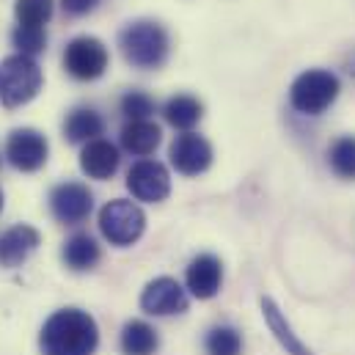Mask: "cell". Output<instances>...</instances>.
I'll return each instance as SVG.
<instances>
[{"mask_svg":"<svg viewBox=\"0 0 355 355\" xmlns=\"http://www.w3.org/2000/svg\"><path fill=\"white\" fill-rule=\"evenodd\" d=\"M39 345L44 355H94L99 328L89 311L61 309L44 322Z\"/></svg>","mask_w":355,"mask_h":355,"instance_id":"obj_1","label":"cell"},{"mask_svg":"<svg viewBox=\"0 0 355 355\" xmlns=\"http://www.w3.org/2000/svg\"><path fill=\"white\" fill-rule=\"evenodd\" d=\"M119 47L127 64L138 69H157L168 58V33L155 19H138L119 33Z\"/></svg>","mask_w":355,"mask_h":355,"instance_id":"obj_2","label":"cell"},{"mask_svg":"<svg viewBox=\"0 0 355 355\" xmlns=\"http://www.w3.org/2000/svg\"><path fill=\"white\" fill-rule=\"evenodd\" d=\"M339 91H342V86H339V78L334 72L309 69V72L295 78V83L289 89V102L303 116H320L336 102Z\"/></svg>","mask_w":355,"mask_h":355,"instance_id":"obj_3","label":"cell"},{"mask_svg":"<svg viewBox=\"0 0 355 355\" xmlns=\"http://www.w3.org/2000/svg\"><path fill=\"white\" fill-rule=\"evenodd\" d=\"M42 89V69L28 55H8L0 61V102L6 107H19L31 102Z\"/></svg>","mask_w":355,"mask_h":355,"instance_id":"obj_4","label":"cell"},{"mask_svg":"<svg viewBox=\"0 0 355 355\" xmlns=\"http://www.w3.org/2000/svg\"><path fill=\"white\" fill-rule=\"evenodd\" d=\"M146 229V215L135 201L113 198L99 209V232L110 245H132Z\"/></svg>","mask_w":355,"mask_h":355,"instance_id":"obj_5","label":"cell"},{"mask_svg":"<svg viewBox=\"0 0 355 355\" xmlns=\"http://www.w3.org/2000/svg\"><path fill=\"white\" fill-rule=\"evenodd\" d=\"M107 47L96 36H78L64 50V69L75 80H96L107 69Z\"/></svg>","mask_w":355,"mask_h":355,"instance_id":"obj_6","label":"cell"},{"mask_svg":"<svg viewBox=\"0 0 355 355\" xmlns=\"http://www.w3.org/2000/svg\"><path fill=\"white\" fill-rule=\"evenodd\" d=\"M94 209V196L86 184L80 182H64L55 184L50 193V212L58 223L64 226H78L83 223Z\"/></svg>","mask_w":355,"mask_h":355,"instance_id":"obj_7","label":"cell"},{"mask_svg":"<svg viewBox=\"0 0 355 355\" xmlns=\"http://www.w3.org/2000/svg\"><path fill=\"white\" fill-rule=\"evenodd\" d=\"M47 138L39 132V130H31V127H19L8 135L6 141V157L8 163L17 168V171H39L44 163H47Z\"/></svg>","mask_w":355,"mask_h":355,"instance_id":"obj_8","label":"cell"},{"mask_svg":"<svg viewBox=\"0 0 355 355\" xmlns=\"http://www.w3.org/2000/svg\"><path fill=\"white\" fill-rule=\"evenodd\" d=\"M127 190L132 193V198L138 201H166L171 193V177L168 168L157 160H138L130 171H127Z\"/></svg>","mask_w":355,"mask_h":355,"instance_id":"obj_9","label":"cell"},{"mask_svg":"<svg viewBox=\"0 0 355 355\" xmlns=\"http://www.w3.org/2000/svg\"><path fill=\"white\" fill-rule=\"evenodd\" d=\"M141 309L152 317H171L187 311V289L171 275L149 281L141 292Z\"/></svg>","mask_w":355,"mask_h":355,"instance_id":"obj_10","label":"cell"},{"mask_svg":"<svg viewBox=\"0 0 355 355\" xmlns=\"http://www.w3.org/2000/svg\"><path fill=\"white\" fill-rule=\"evenodd\" d=\"M171 166L184 177H198L212 166V146L198 132H182L171 144Z\"/></svg>","mask_w":355,"mask_h":355,"instance_id":"obj_11","label":"cell"},{"mask_svg":"<svg viewBox=\"0 0 355 355\" xmlns=\"http://www.w3.org/2000/svg\"><path fill=\"white\" fill-rule=\"evenodd\" d=\"M184 284H187V292L198 300H209L220 292V284H223V265L218 257L212 254H201L196 257L187 272H184Z\"/></svg>","mask_w":355,"mask_h":355,"instance_id":"obj_12","label":"cell"},{"mask_svg":"<svg viewBox=\"0 0 355 355\" xmlns=\"http://www.w3.org/2000/svg\"><path fill=\"white\" fill-rule=\"evenodd\" d=\"M42 243V234L28 226V223H19V226H11L0 234V265L3 267H19Z\"/></svg>","mask_w":355,"mask_h":355,"instance_id":"obj_13","label":"cell"},{"mask_svg":"<svg viewBox=\"0 0 355 355\" xmlns=\"http://www.w3.org/2000/svg\"><path fill=\"white\" fill-rule=\"evenodd\" d=\"M119 163H121L119 149L105 138L89 141L80 152V168L91 179H110L119 171Z\"/></svg>","mask_w":355,"mask_h":355,"instance_id":"obj_14","label":"cell"},{"mask_svg":"<svg viewBox=\"0 0 355 355\" xmlns=\"http://www.w3.org/2000/svg\"><path fill=\"white\" fill-rule=\"evenodd\" d=\"M259 306H262V317H265L267 328L272 331V336H275L278 345L286 350V355H314L303 345V339L295 334V328L289 325V320L284 317V311L278 309V303H275L272 297H262Z\"/></svg>","mask_w":355,"mask_h":355,"instance_id":"obj_15","label":"cell"},{"mask_svg":"<svg viewBox=\"0 0 355 355\" xmlns=\"http://www.w3.org/2000/svg\"><path fill=\"white\" fill-rule=\"evenodd\" d=\"M163 141V132L155 121H127L124 130H121V146L130 152V155H138V157H146L152 155Z\"/></svg>","mask_w":355,"mask_h":355,"instance_id":"obj_16","label":"cell"},{"mask_svg":"<svg viewBox=\"0 0 355 355\" xmlns=\"http://www.w3.org/2000/svg\"><path fill=\"white\" fill-rule=\"evenodd\" d=\"M64 132L72 144H89V141H96L105 132V121L91 107H75L64 121Z\"/></svg>","mask_w":355,"mask_h":355,"instance_id":"obj_17","label":"cell"},{"mask_svg":"<svg viewBox=\"0 0 355 355\" xmlns=\"http://www.w3.org/2000/svg\"><path fill=\"white\" fill-rule=\"evenodd\" d=\"M163 116H166V121H168L171 127H177L182 132H190V130L201 121L204 105H201L196 96H190V94H177V96H171V99L166 102Z\"/></svg>","mask_w":355,"mask_h":355,"instance_id":"obj_18","label":"cell"},{"mask_svg":"<svg viewBox=\"0 0 355 355\" xmlns=\"http://www.w3.org/2000/svg\"><path fill=\"white\" fill-rule=\"evenodd\" d=\"M157 347H160V336L149 322L132 320V322L124 325V331H121V350H124V355H155Z\"/></svg>","mask_w":355,"mask_h":355,"instance_id":"obj_19","label":"cell"},{"mask_svg":"<svg viewBox=\"0 0 355 355\" xmlns=\"http://www.w3.org/2000/svg\"><path fill=\"white\" fill-rule=\"evenodd\" d=\"M99 257H102L99 245H96V240L91 234H72L67 240V245H64V262H67V267H72L78 272L96 267Z\"/></svg>","mask_w":355,"mask_h":355,"instance_id":"obj_20","label":"cell"},{"mask_svg":"<svg viewBox=\"0 0 355 355\" xmlns=\"http://www.w3.org/2000/svg\"><path fill=\"white\" fill-rule=\"evenodd\" d=\"M328 163L342 179H355V135H342L331 144Z\"/></svg>","mask_w":355,"mask_h":355,"instance_id":"obj_21","label":"cell"},{"mask_svg":"<svg viewBox=\"0 0 355 355\" xmlns=\"http://www.w3.org/2000/svg\"><path fill=\"white\" fill-rule=\"evenodd\" d=\"M207 353L209 355H240L243 353V336L232 325H218L207 334Z\"/></svg>","mask_w":355,"mask_h":355,"instance_id":"obj_22","label":"cell"},{"mask_svg":"<svg viewBox=\"0 0 355 355\" xmlns=\"http://www.w3.org/2000/svg\"><path fill=\"white\" fill-rule=\"evenodd\" d=\"M11 42H14V47L19 50V55L33 58V55L44 53V47H47V33H44L42 25H17L14 33H11Z\"/></svg>","mask_w":355,"mask_h":355,"instance_id":"obj_23","label":"cell"},{"mask_svg":"<svg viewBox=\"0 0 355 355\" xmlns=\"http://www.w3.org/2000/svg\"><path fill=\"white\" fill-rule=\"evenodd\" d=\"M14 14L19 25H44L53 17V0H17Z\"/></svg>","mask_w":355,"mask_h":355,"instance_id":"obj_24","label":"cell"},{"mask_svg":"<svg viewBox=\"0 0 355 355\" xmlns=\"http://www.w3.org/2000/svg\"><path fill=\"white\" fill-rule=\"evenodd\" d=\"M155 99L144 91H127L121 96V113L130 119V121H146L152 113H155Z\"/></svg>","mask_w":355,"mask_h":355,"instance_id":"obj_25","label":"cell"},{"mask_svg":"<svg viewBox=\"0 0 355 355\" xmlns=\"http://www.w3.org/2000/svg\"><path fill=\"white\" fill-rule=\"evenodd\" d=\"M96 3H99V0H61L64 11L72 14V17H83V14H89V11L96 8Z\"/></svg>","mask_w":355,"mask_h":355,"instance_id":"obj_26","label":"cell"},{"mask_svg":"<svg viewBox=\"0 0 355 355\" xmlns=\"http://www.w3.org/2000/svg\"><path fill=\"white\" fill-rule=\"evenodd\" d=\"M0 212H3V193H0Z\"/></svg>","mask_w":355,"mask_h":355,"instance_id":"obj_27","label":"cell"}]
</instances>
